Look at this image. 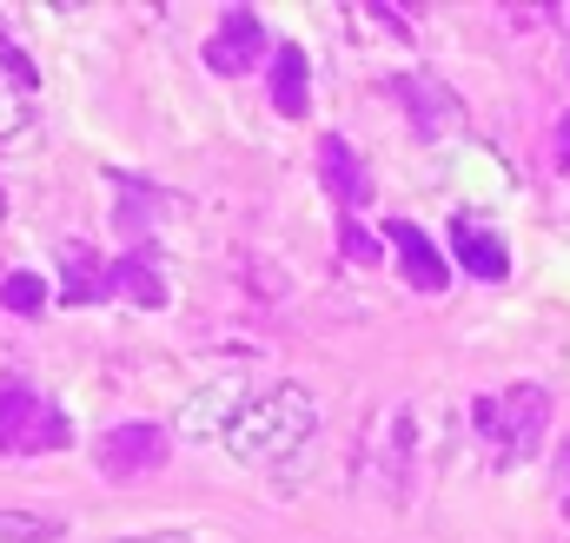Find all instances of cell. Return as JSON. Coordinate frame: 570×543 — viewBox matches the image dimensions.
<instances>
[{
	"instance_id": "6da1fadb",
	"label": "cell",
	"mask_w": 570,
	"mask_h": 543,
	"mask_svg": "<svg viewBox=\"0 0 570 543\" xmlns=\"http://www.w3.org/2000/svg\"><path fill=\"white\" fill-rule=\"evenodd\" d=\"M312 431H318V405H312V392L305 385H266V392H253L239 417H233V431L219 437L226 451H233V464H246V471H279L292 464L305 444H312Z\"/></svg>"
},
{
	"instance_id": "7a4b0ae2",
	"label": "cell",
	"mask_w": 570,
	"mask_h": 543,
	"mask_svg": "<svg viewBox=\"0 0 570 543\" xmlns=\"http://www.w3.org/2000/svg\"><path fill=\"white\" fill-rule=\"evenodd\" d=\"M471 424H478L491 464L511 471V464H524V457L544 444V431H551V392H544V385H511V392H498V398H478V405H471Z\"/></svg>"
},
{
	"instance_id": "3957f363",
	"label": "cell",
	"mask_w": 570,
	"mask_h": 543,
	"mask_svg": "<svg viewBox=\"0 0 570 543\" xmlns=\"http://www.w3.org/2000/svg\"><path fill=\"white\" fill-rule=\"evenodd\" d=\"M67 444V417L33 392V378L0 372V457L20 451H60Z\"/></svg>"
},
{
	"instance_id": "277c9868",
	"label": "cell",
	"mask_w": 570,
	"mask_h": 543,
	"mask_svg": "<svg viewBox=\"0 0 570 543\" xmlns=\"http://www.w3.org/2000/svg\"><path fill=\"white\" fill-rule=\"evenodd\" d=\"M166 451H173V431H166V424L127 417V424H114V431L100 437L94 464H100V477H107V484H134V477H146V471H159V464H166Z\"/></svg>"
},
{
	"instance_id": "5b68a950",
	"label": "cell",
	"mask_w": 570,
	"mask_h": 543,
	"mask_svg": "<svg viewBox=\"0 0 570 543\" xmlns=\"http://www.w3.org/2000/svg\"><path fill=\"white\" fill-rule=\"evenodd\" d=\"M246 398H253V392H246V378H239V372H219V378H206L199 392H186V405L173 411V437H186V444L226 437Z\"/></svg>"
},
{
	"instance_id": "8992f818",
	"label": "cell",
	"mask_w": 570,
	"mask_h": 543,
	"mask_svg": "<svg viewBox=\"0 0 570 543\" xmlns=\"http://www.w3.org/2000/svg\"><path fill=\"white\" fill-rule=\"evenodd\" d=\"M259 53H266V27H259V13H253V7H226L219 27L206 33V67L233 80V73H253Z\"/></svg>"
},
{
	"instance_id": "52a82bcc",
	"label": "cell",
	"mask_w": 570,
	"mask_h": 543,
	"mask_svg": "<svg viewBox=\"0 0 570 543\" xmlns=\"http://www.w3.org/2000/svg\"><path fill=\"white\" fill-rule=\"evenodd\" d=\"M451 253H458V266L471 272V278H484V285L511 278V246L498 239V226L484 213H458L451 219Z\"/></svg>"
},
{
	"instance_id": "ba28073f",
	"label": "cell",
	"mask_w": 570,
	"mask_h": 543,
	"mask_svg": "<svg viewBox=\"0 0 570 543\" xmlns=\"http://www.w3.org/2000/svg\"><path fill=\"white\" fill-rule=\"evenodd\" d=\"M318 179H325V192H332L345 213H358V206L372 199V172H365V159H358L338 134L318 139Z\"/></svg>"
},
{
	"instance_id": "9c48e42d",
	"label": "cell",
	"mask_w": 570,
	"mask_h": 543,
	"mask_svg": "<svg viewBox=\"0 0 570 543\" xmlns=\"http://www.w3.org/2000/svg\"><path fill=\"white\" fill-rule=\"evenodd\" d=\"M392 93L405 100V120H412L419 134H451V127H458V100H451L431 73H399Z\"/></svg>"
},
{
	"instance_id": "30bf717a",
	"label": "cell",
	"mask_w": 570,
	"mask_h": 543,
	"mask_svg": "<svg viewBox=\"0 0 570 543\" xmlns=\"http://www.w3.org/2000/svg\"><path fill=\"white\" fill-rule=\"evenodd\" d=\"M266 93H273V107H279L285 120H305V107H312V60H305L298 47H273V60H266Z\"/></svg>"
},
{
	"instance_id": "8fae6325",
	"label": "cell",
	"mask_w": 570,
	"mask_h": 543,
	"mask_svg": "<svg viewBox=\"0 0 570 543\" xmlns=\"http://www.w3.org/2000/svg\"><path fill=\"white\" fill-rule=\"evenodd\" d=\"M385 239H392L399 266H405V278H412L419 292H444V285H451V272H444V259H438V246H431L412 219H392V226H385Z\"/></svg>"
},
{
	"instance_id": "7c38bea8",
	"label": "cell",
	"mask_w": 570,
	"mask_h": 543,
	"mask_svg": "<svg viewBox=\"0 0 570 543\" xmlns=\"http://www.w3.org/2000/svg\"><path fill=\"white\" fill-rule=\"evenodd\" d=\"M33 134H40V93H33L27 80L0 73V152L27 146Z\"/></svg>"
},
{
	"instance_id": "4fadbf2b",
	"label": "cell",
	"mask_w": 570,
	"mask_h": 543,
	"mask_svg": "<svg viewBox=\"0 0 570 543\" xmlns=\"http://www.w3.org/2000/svg\"><path fill=\"white\" fill-rule=\"evenodd\" d=\"M114 292V266H100L87 246H67V278H60V298L67 305H87V298H107Z\"/></svg>"
},
{
	"instance_id": "5bb4252c",
	"label": "cell",
	"mask_w": 570,
	"mask_h": 543,
	"mask_svg": "<svg viewBox=\"0 0 570 543\" xmlns=\"http://www.w3.org/2000/svg\"><path fill=\"white\" fill-rule=\"evenodd\" d=\"M114 292L120 298H134V305H166V278H159V259L153 253H127L120 266H114Z\"/></svg>"
},
{
	"instance_id": "9a60e30c",
	"label": "cell",
	"mask_w": 570,
	"mask_h": 543,
	"mask_svg": "<svg viewBox=\"0 0 570 543\" xmlns=\"http://www.w3.org/2000/svg\"><path fill=\"white\" fill-rule=\"evenodd\" d=\"M60 537V517H40V511H0V543H53Z\"/></svg>"
},
{
	"instance_id": "2e32d148",
	"label": "cell",
	"mask_w": 570,
	"mask_h": 543,
	"mask_svg": "<svg viewBox=\"0 0 570 543\" xmlns=\"http://www.w3.org/2000/svg\"><path fill=\"white\" fill-rule=\"evenodd\" d=\"M0 305L7 312H40L47 305V278L40 272H7L0 278Z\"/></svg>"
},
{
	"instance_id": "e0dca14e",
	"label": "cell",
	"mask_w": 570,
	"mask_h": 543,
	"mask_svg": "<svg viewBox=\"0 0 570 543\" xmlns=\"http://www.w3.org/2000/svg\"><path fill=\"white\" fill-rule=\"evenodd\" d=\"M338 246H345V259H358V266H372V259L385 253V246H379V239H372L358 219H345V226H338Z\"/></svg>"
},
{
	"instance_id": "ac0fdd59",
	"label": "cell",
	"mask_w": 570,
	"mask_h": 543,
	"mask_svg": "<svg viewBox=\"0 0 570 543\" xmlns=\"http://www.w3.org/2000/svg\"><path fill=\"white\" fill-rule=\"evenodd\" d=\"M551 159H558V172H570V113L558 120V134H551Z\"/></svg>"
},
{
	"instance_id": "d6986e66",
	"label": "cell",
	"mask_w": 570,
	"mask_h": 543,
	"mask_svg": "<svg viewBox=\"0 0 570 543\" xmlns=\"http://www.w3.org/2000/svg\"><path fill=\"white\" fill-rule=\"evenodd\" d=\"M100 543H199L193 531H159V537H100Z\"/></svg>"
},
{
	"instance_id": "ffe728a7",
	"label": "cell",
	"mask_w": 570,
	"mask_h": 543,
	"mask_svg": "<svg viewBox=\"0 0 570 543\" xmlns=\"http://www.w3.org/2000/svg\"><path fill=\"white\" fill-rule=\"evenodd\" d=\"M558 511L570 517V444H564V471H558Z\"/></svg>"
},
{
	"instance_id": "44dd1931",
	"label": "cell",
	"mask_w": 570,
	"mask_h": 543,
	"mask_svg": "<svg viewBox=\"0 0 570 543\" xmlns=\"http://www.w3.org/2000/svg\"><path fill=\"white\" fill-rule=\"evenodd\" d=\"M0 213H7V192H0Z\"/></svg>"
}]
</instances>
